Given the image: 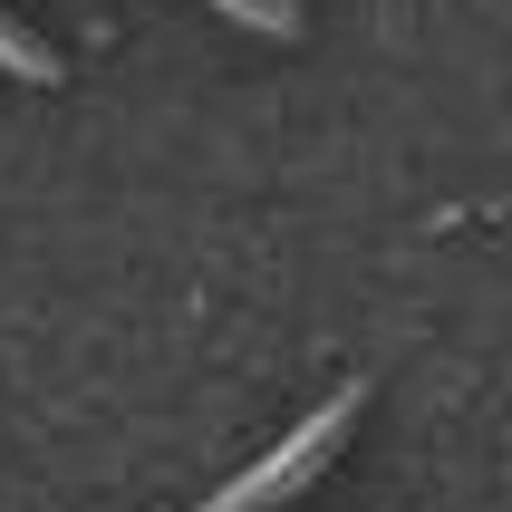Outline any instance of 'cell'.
<instances>
[{
    "instance_id": "cell-1",
    "label": "cell",
    "mask_w": 512,
    "mask_h": 512,
    "mask_svg": "<svg viewBox=\"0 0 512 512\" xmlns=\"http://www.w3.org/2000/svg\"><path fill=\"white\" fill-rule=\"evenodd\" d=\"M358 416H368V377H348V387L319 406V416H300V426H290L271 455H261V464H242V474H232L213 503H194V512H271V503H290V493H300L319 464L348 445V426H358Z\"/></svg>"
},
{
    "instance_id": "cell-2",
    "label": "cell",
    "mask_w": 512,
    "mask_h": 512,
    "mask_svg": "<svg viewBox=\"0 0 512 512\" xmlns=\"http://www.w3.org/2000/svg\"><path fill=\"white\" fill-rule=\"evenodd\" d=\"M223 20H242V29H261V39H300V0H213Z\"/></svg>"
},
{
    "instance_id": "cell-3",
    "label": "cell",
    "mask_w": 512,
    "mask_h": 512,
    "mask_svg": "<svg viewBox=\"0 0 512 512\" xmlns=\"http://www.w3.org/2000/svg\"><path fill=\"white\" fill-rule=\"evenodd\" d=\"M0 68H20V78H58V49H39V39L0 10Z\"/></svg>"
}]
</instances>
